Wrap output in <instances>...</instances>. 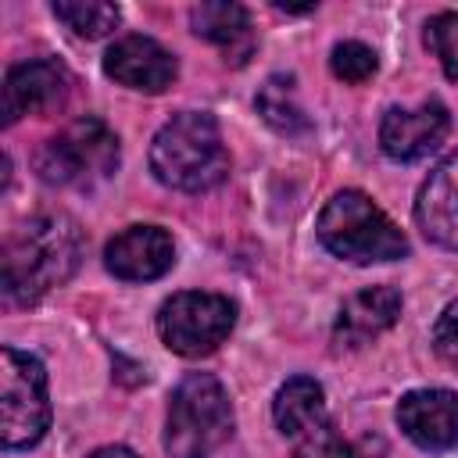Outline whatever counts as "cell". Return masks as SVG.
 Listing matches in <instances>:
<instances>
[{
  "instance_id": "cell-1",
  "label": "cell",
  "mask_w": 458,
  "mask_h": 458,
  "mask_svg": "<svg viewBox=\"0 0 458 458\" xmlns=\"http://www.w3.org/2000/svg\"><path fill=\"white\" fill-rule=\"evenodd\" d=\"M82 236L68 215L47 211L21 222L4 240V301L36 304L79 268Z\"/></svg>"
},
{
  "instance_id": "cell-2",
  "label": "cell",
  "mask_w": 458,
  "mask_h": 458,
  "mask_svg": "<svg viewBox=\"0 0 458 458\" xmlns=\"http://www.w3.org/2000/svg\"><path fill=\"white\" fill-rule=\"evenodd\" d=\"M150 172L161 186L204 193L229 175V150L222 129L208 111L172 114L150 143Z\"/></svg>"
},
{
  "instance_id": "cell-3",
  "label": "cell",
  "mask_w": 458,
  "mask_h": 458,
  "mask_svg": "<svg viewBox=\"0 0 458 458\" xmlns=\"http://www.w3.org/2000/svg\"><path fill=\"white\" fill-rule=\"evenodd\" d=\"M318 240L329 254L372 265V261H394L408 254L404 233L390 222V215L372 204L361 190H340L318 215Z\"/></svg>"
},
{
  "instance_id": "cell-4",
  "label": "cell",
  "mask_w": 458,
  "mask_h": 458,
  "mask_svg": "<svg viewBox=\"0 0 458 458\" xmlns=\"http://www.w3.org/2000/svg\"><path fill=\"white\" fill-rule=\"evenodd\" d=\"M233 433V404L211 372H190L168 397L165 451L172 458H208Z\"/></svg>"
},
{
  "instance_id": "cell-5",
  "label": "cell",
  "mask_w": 458,
  "mask_h": 458,
  "mask_svg": "<svg viewBox=\"0 0 458 458\" xmlns=\"http://www.w3.org/2000/svg\"><path fill=\"white\" fill-rule=\"evenodd\" d=\"M118 168V136L100 118H79L47 140L36 154V172L50 186L89 190Z\"/></svg>"
},
{
  "instance_id": "cell-6",
  "label": "cell",
  "mask_w": 458,
  "mask_h": 458,
  "mask_svg": "<svg viewBox=\"0 0 458 458\" xmlns=\"http://www.w3.org/2000/svg\"><path fill=\"white\" fill-rule=\"evenodd\" d=\"M0 440L7 451H21L43 440L50 426V394L47 369L39 358L4 347L0 351Z\"/></svg>"
},
{
  "instance_id": "cell-7",
  "label": "cell",
  "mask_w": 458,
  "mask_h": 458,
  "mask_svg": "<svg viewBox=\"0 0 458 458\" xmlns=\"http://www.w3.org/2000/svg\"><path fill=\"white\" fill-rule=\"evenodd\" d=\"M272 419L293 458H354L351 444L329 419L326 394L311 376H293L276 390Z\"/></svg>"
},
{
  "instance_id": "cell-8",
  "label": "cell",
  "mask_w": 458,
  "mask_h": 458,
  "mask_svg": "<svg viewBox=\"0 0 458 458\" xmlns=\"http://www.w3.org/2000/svg\"><path fill=\"white\" fill-rule=\"evenodd\" d=\"M236 326V304L222 293L186 290L172 293L157 311V333L168 351L182 358L211 354Z\"/></svg>"
},
{
  "instance_id": "cell-9",
  "label": "cell",
  "mask_w": 458,
  "mask_h": 458,
  "mask_svg": "<svg viewBox=\"0 0 458 458\" xmlns=\"http://www.w3.org/2000/svg\"><path fill=\"white\" fill-rule=\"evenodd\" d=\"M104 265L114 279L150 283L175 265V243L161 225H129L104 247Z\"/></svg>"
},
{
  "instance_id": "cell-10",
  "label": "cell",
  "mask_w": 458,
  "mask_h": 458,
  "mask_svg": "<svg viewBox=\"0 0 458 458\" xmlns=\"http://www.w3.org/2000/svg\"><path fill=\"white\" fill-rule=\"evenodd\" d=\"M451 129V114L440 100H426L419 107H390L379 122V147L394 161H419Z\"/></svg>"
},
{
  "instance_id": "cell-11",
  "label": "cell",
  "mask_w": 458,
  "mask_h": 458,
  "mask_svg": "<svg viewBox=\"0 0 458 458\" xmlns=\"http://www.w3.org/2000/svg\"><path fill=\"white\" fill-rule=\"evenodd\" d=\"M104 72L129 86V89H140V93H165L175 75H179V64L175 57L150 36H122L107 47L104 54Z\"/></svg>"
},
{
  "instance_id": "cell-12",
  "label": "cell",
  "mask_w": 458,
  "mask_h": 458,
  "mask_svg": "<svg viewBox=\"0 0 458 458\" xmlns=\"http://www.w3.org/2000/svg\"><path fill=\"white\" fill-rule=\"evenodd\" d=\"M68 86H72V79H68L64 64L50 61V57L14 64L4 79V100H0L4 125H14L21 114H43V111L57 107L68 97Z\"/></svg>"
},
{
  "instance_id": "cell-13",
  "label": "cell",
  "mask_w": 458,
  "mask_h": 458,
  "mask_svg": "<svg viewBox=\"0 0 458 458\" xmlns=\"http://www.w3.org/2000/svg\"><path fill=\"white\" fill-rule=\"evenodd\" d=\"M397 426L422 451L458 447V397L451 390H411L397 401Z\"/></svg>"
},
{
  "instance_id": "cell-14",
  "label": "cell",
  "mask_w": 458,
  "mask_h": 458,
  "mask_svg": "<svg viewBox=\"0 0 458 458\" xmlns=\"http://www.w3.org/2000/svg\"><path fill=\"white\" fill-rule=\"evenodd\" d=\"M415 222L429 243L458 250V150H451L419 186Z\"/></svg>"
},
{
  "instance_id": "cell-15",
  "label": "cell",
  "mask_w": 458,
  "mask_h": 458,
  "mask_svg": "<svg viewBox=\"0 0 458 458\" xmlns=\"http://www.w3.org/2000/svg\"><path fill=\"white\" fill-rule=\"evenodd\" d=\"M397 315H401V293L394 286H369L340 308L333 322V344L347 351L365 347L369 340L386 333L397 322Z\"/></svg>"
},
{
  "instance_id": "cell-16",
  "label": "cell",
  "mask_w": 458,
  "mask_h": 458,
  "mask_svg": "<svg viewBox=\"0 0 458 458\" xmlns=\"http://www.w3.org/2000/svg\"><path fill=\"white\" fill-rule=\"evenodd\" d=\"M190 25L200 39L215 43L233 64H243L254 54V29H250V14L243 4H225V0L197 4L190 11Z\"/></svg>"
},
{
  "instance_id": "cell-17",
  "label": "cell",
  "mask_w": 458,
  "mask_h": 458,
  "mask_svg": "<svg viewBox=\"0 0 458 458\" xmlns=\"http://www.w3.org/2000/svg\"><path fill=\"white\" fill-rule=\"evenodd\" d=\"M258 111H261V118L272 125V129H279V132H286V136H297V132H308V118H304V111H301V104H297V97H293V79H286V75H272V79H265V86L258 89Z\"/></svg>"
},
{
  "instance_id": "cell-18",
  "label": "cell",
  "mask_w": 458,
  "mask_h": 458,
  "mask_svg": "<svg viewBox=\"0 0 458 458\" xmlns=\"http://www.w3.org/2000/svg\"><path fill=\"white\" fill-rule=\"evenodd\" d=\"M54 14L82 39H100V36L114 32V25L122 21V11L114 4H100V0H57Z\"/></svg>"
},
{
  "instance_id": "cell-19",
  "label": "cell",
  "mask_w": 458,
  "mask_h": 458,
  "mask_svg": "<svg viewBox=\"0 0 458 458\" xmlns=\"http://www.w3.org/2000/svg\"><path fill=\"white\" fill-rule=\"evenodd\" d=\"M426 47L440 61L444 75L458 82V11H440L426 21Z\"/></svg>"
},
{
  "instance_id": "cell-20",
  "label": "cell",
  "mask_w": 458,
  "mask_h": 458,
  "mask_svg": "<svg viewBox=\"0 0 458 458\" xmlns=\"http://www.w3.org/2000/svg\"><path fill=\"white\" fill-rule=\"evenodd\" d=\"M329 68H333L336 79L358 86V82H365V79L376 75V50L365 47V43H358V39H344V43L333 47Z\"/></svg>"
},
{
  "instance_id": "cell-21",
  "label": "cell",
  "mask_w": 458,
  "mask_h": 458,
  "mask_svg": "<svg viewBox=\"0 0 458 458\" xmlns=\"http://www.w3.org/2000/svg\"><path fill=\"white\" fill-rule=\"evenodd\" d=\"M433 351L440 361L458 369V301H451L433 326Z\"/></svg>"
},
{
  "instance_id": "cell-22",
  "label": "cell",
  "mask_w": 458,
  "mask_h": 458,
  "mask_svg": "<svg viewBox=\"0 0 458 458\" xmlns=\"http://www.w3.org/2000/svg\"><path fill=\"white\" fill-rule=\"evenodd\" d=\"M89 458H140V454L129 451V447H122V444H111V447H97Z\"/></svg>"
}]
</instances>
